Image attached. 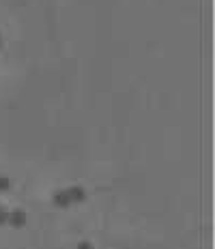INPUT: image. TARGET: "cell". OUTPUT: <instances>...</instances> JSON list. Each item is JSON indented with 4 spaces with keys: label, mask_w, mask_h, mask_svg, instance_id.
<instances>
[{
    "label": "cell",
    "mask_w": 215,
    "mask_h": 249,
    "mask_svg": "<svg viewBox=\"0 0 215 249\" xmlns=\"http://www.w3.org/2000/svg\"><path fill=\"white\" fill-rule=\"evenodd\" d=\"M52 202H54V206H58V208H69L71 206V200H69L67 189H58V191L54 193Z\"/></svg>",
    "instance_id": "7a4b0ae2"
},
{
    "label": "cell",
    "mask_w": 215,
    "mask_h": 249,
    "mask_svg": "<svg viewBox=\"0 0 215 249\" xmlns=\"http://www.w3.org/2000/svg\"><path fill=\"white\" fill-rule=\"evenodd\" d=\"M4 223H9V211L4 206H0V226H4Z\"/></svg>",
    "instance_id": "5b68a950"
},
{
    "label": "cell",
    "mask_w": 215,
    "mask_h": 249,
    "mask_svg": "<svg viewBox=\"0 0 215 249\" xmlns=\"http://www.w3.org/2000/svg\"><path fill=\"white\" fill-rule=\"evenodd\" d=\"M67 193H69V200H71V204H82L84 200H86V189L80 187V185L69 187Z\"/></svg>",
    "instance_id": "6da1fadb"
},
{
    "label": "cell",
    "mask_w": 215,
    "mask_h": 249,
    "mask_svg": "<svg viewBox=\"0 0 215 249\" xmlns=\"http://www.w3.org/2000/svg\"><path fill=\"white\" fill-rule=\"evenodd\" d=\"M78 249H93V245H91L88 241H82V243L78 245Z\"/></svg>",
    "instance_id": "8992f818"
},
{
    "label": "cell",
    "mask_w": 215,
    "mask_h": 249,
    "mask_svg": "<svg viewBox=\"0 0 215 249\" xmlns=\"http://www.w3.org/2000/svg\"><path fill=\"white\" fill-rule=\"evenodd\" d=\"M0 49H2V34H0Z\"/></svg>",
    "instance_id": "52a82bcc"
},
{
    "label": "cell",
    "mask_w": 215,
    "mask_h": 249,
    "mask_svg": "<svg viewBox=\"0 0 215 249\" xmlns=\"http://www.w3.org/2000/svg\"><path fill=\"white\" fill-rule=\"evenodd\" d=\"M9 226H13V228H24V226H26V213L19 211V208L11 211V213H9Z\"/></svg>",
    "instance_id": "3957f363"
},
{
    "label": "cell",
    "mask_w": 215,
    "mask_h": 249,
    "mask_svg": "<svg viewBox=\"0 0 215 249\" xmlns=\"http://www.w3.org/2000/svg\"><path fill=\"white\" fill-rule=\"evenodd\" d=\"M11 189V181H9V176H0V193L9 191Z\"/></svg>",
    "instance_id": "277c9868"
}]
</instances>
